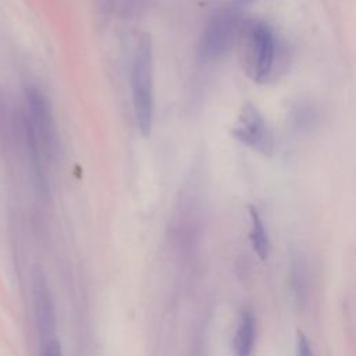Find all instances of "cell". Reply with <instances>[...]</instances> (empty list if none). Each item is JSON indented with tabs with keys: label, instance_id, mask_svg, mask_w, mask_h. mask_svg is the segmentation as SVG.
Returning <instances> with one entry per match:
<instances>
[{
	"label": "cell",
	"instance_id": "1",
	"mask_svg": "<svg viewBox=\"0 0 356 356\" xmlns=\"http://www.w3.org/2000/svg\"><path fill=\"white\" fill-rule=\"evenodd\" d=\"M243 72L254 83H264L274 71L278 42L274 29L263 19L243 21L236 32Z\"/></svg>",
	"mask_w": 356,
	"mask_h": 356
},
{
	"label": "cell",
	"instance_id": "2",
	"mask_svg": "<svg viewBox=\"0 0 356 356\" xmlns=\"http://www.w3.org/2000/svg\"><path fill=\"white\" fill-rule=\"evenodd\" d=\"M131 92L138 129L149 136L153 125V46L146 32H142L135 44L131 63Z\"/></svg>",
	"mask_w": 356,
	"mask_h": 356
},
{
	"label": "cell",
	"instance_id": "3",
	"mask_svg": "<svg viewBox=\"0 0 356 356\" xmlns=\"http://www.w3.org/2000/svg\"><path fill=\"white\" fill-rule=\"evenodd\" d=\"M238 28L235 10L221 8L213 13L199 38V60L202 63H214L224 58L234 44Z\"/></svg>",
	"mask_w": 356,
	"mask_h": 356
},
{
	"label": "cell",
	"instance_id": "4",
	"mask_svg": "<svg viewBox=\"0 0 356 356\" xmlns=\"http://www.w3.org/2000/svg\"><path fill=\"white\" fill-rule=\"evenodd\" d=\"M26 102L32 142L39 146L46 154H57L58 136L49 100L40 90L29 89L26 93Z\"/></svg>",
	"mask_w": 356,
	"mask_h": 356
},
{
	"label": "cell",
	"instance_id": "5",
	"mask_svg": "<svg viewBox=\"0 0 356 356\" xmlns=\"http://www.w3.org/2000/svg\"><path fill=\"white\" fill-rule=\"evenodd\" d=\"M231 134L239 143L254 152L266 156L273 152V135L263 114L252 103H245L242 106L238 118L231 128Z\"/></svg>",
	"mask_w": 356,
	"mask_h": 356
},
{
	"label": "cell",
	"instance_id": "6",
	"mask_svg": "<svg viewBox=\"0 0 356 356\" xmlns=\"http://www.w3.org/2000/svg\"><path fill=\"white\" fill-rule=\"evenodd\" d=\"M254 342V318L250 312L243 310L235 332L234 348L236 356H250Z\"/></svg>",
	"mask_w": 356,
	"mask_h": 356
},
{
	"label": "cell",
	"instance_id": "7",
	"mask_svg": "<svg viewBox=\"0 0 356 356\" xmlns=\"http://www.w3.org/2000/svg\"><path fill=\"white\" fill-rule=\"evenodd\" d=\"M249 217H250V243L254 253L259 259L266 260L268 254V236L266 234L264 224L259 214V210L254 206H249Z\"/></svg>",
	"mask_w": 356,
	"mask_h": 356
},
{
	"label": "cell",
	"instance_id": "8",
	"mask_svg": "<svg viewBox=\"0 0 356 356\" xmlns=\"http://www.w3.org/2000/svg\"><path fill=\"white\" fill-rule=\"evenodd\" d=\"M296 356H313L310 343L303 332H298L296 337Z\"/></svg>",
	"mask_w": 356,
	"mask_h": 356
},
{
	"label": "cell",
	"instance_id": "9",
	"mask_svg": "<svg viewBox=\"0 0 356 356\" xmlns=\"http://www.w3.org/2000/svg\"><path fill=\"white\" fill-rule=\"evenodd\" d=\"M44 356H61V348L56 339L49 341L44 349Z\"/></svg>",
	"mask_w": 356,
	"mask_h": 356
},
{
	"label": "cell",
	"instance_id": "10",
	"mask_svg": "<svg viewBox=\"0 0 356 356\" xmlns=\"http://www.w3.org/2000/svg\"><path fill=\"white\" fill-rule=\"evenodd\" d=\"M253 0H236V4H238V7H243V6H246V4H249V3H252Z\"/></svg>",
	"mask_w": 356,
	"mask_h": 356
}]
</instances>
